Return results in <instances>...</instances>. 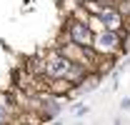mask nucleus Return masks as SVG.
Returning <instances> with one entry per match:
<instances>
[{
    "label": "nucleus",
    "instance_id": "39448f33",
    "mask_svg": "<svg viewBox=\"0 0 130 125\" xmlns=\"http://www.w3.org/2000/svg\"><path fill=\"white\" fill-rule=\"evenodd\" d=\"M35 113H40L43 120H50V118H55V115L60 113V100H55V98H50V95H43V98L38 100V110H35Z\"/></svg>",
    "mask_w": 130,
    "mask_h": 125
},
{
    "label": "nucleus",
    "instance_id": "f257e3e1",
    "mask_svg": "<svg viewBox=\"0 0 130 125\" xmlns=\"http://www.w3.org/2000/svg\"><path fill=\"white\" fill-rule=\"evenodd\" d=\"M123 40H120V33L118 30H98L93 33V48L95 53H115L120 50Z\"/></svg>",
    "mask_w": 130,
    "mask_h": 125
},
{
    "label": "nucleus",
    "instance_id": "20e7f679",
    "mask_svg": "<svg viewBox=\"0 0 130 125\" xmlns=\"http://www.w3.org/2000/svg\"><path fill=\"white\" fill-rule=\"evenodd\" d=\"M98 20L103 23L105 30H123V13H120L115 5H105V8H100Z\"/></svg>",
    "mask_w": 130,
    "mask_h": 125
},
{
    "label": "nucleus",
    "instance_id": "423d86ee",
    "mask_svg": "<svg viewBox=\"0 0 130 125\" xmlns=\"http://www.w3.org/2000/svg\"><path fill=\"white\" fill-rule=\"evenodd\" d=\"M85 113H88L85 105H75V108H73V115H75V118H80V115H85Z\"/></svg>",
    "mask_w": 130,
    "mask_h": 125
},
{
    "label": "nucleus",
    "instance_id": "0eeeda50",
    "mask_svg": "<svg viewBox=\"0 0 130 125\" xmlns=\"http://www.w3.org/2000/svg\"><path fill=\"white\" fill-rule=\"evenodd\" d=\"M120 108H125V110H130V98H125L123 103H120Z\"/></svg>",
    "mask_w": 130,
    "mask_h": 125
},
{
    "label": "nucleus",
    "instance_id": "7ed1b4c3",
    "mask_svg": "<svg viewBox=\"0 0 130 125\" xmlns=\"http://www.w3.org/2000/svg\"><path fill=\"white\" fill-rule=\"evenodd\" d=\"M68 33H70V40H73V43H78V45H83V48H90V43H93V30H90L88 23L70 20V23H68Z\"/></svg>",
    "mask_w": 130,
    "mask_h": 125
},
{
    "label": "nucleus",
    "instance_id": "f03ea898",
    "mask_svg": "<svg viewBox=\"0 0 130 125\" xmlns=\"http://www.w3.org/2000/svg\"><path fill=\"white\" fill-rule=\"evenodd\" d=\"M68 68H70V60L65 58L63 53H55V55H50L48 60L43 63V73H45L50 80H60V78H65Z\"/></svg>",
    "mask_w": 130,
    "mask_h": 125
}]
</instances>
